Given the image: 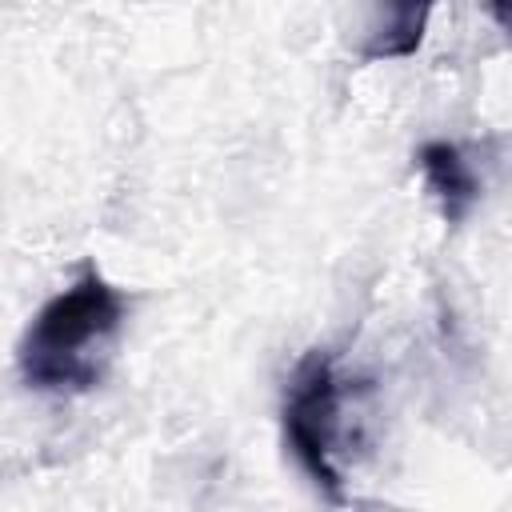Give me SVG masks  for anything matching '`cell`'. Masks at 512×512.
<instances>
[{
	"label": "cell",
	"instance_id": "obj_1",
	"mask_svg": "<svg viewBox=\"0 0 512 512\" xmlns=\"http://www.w3.org/2000/svg\"><path fill=\"white\" fill-rule=\"evenodd\" d=\"M128 320V296L100 268H84L72 284L40 304L16 344L20 380L48 396L92 392L112 360Z\"/></svg>",
	"mask_w": 512,
	"mask_h": 512
},
{
	"label": "cell",
	"instance_id": "obj_2",
	"mask_svg": "<svg viewBox=\"0 0 512 512\" xmlns=\"http://www.w3.org/2000/svg\"><path fill=\"white\" fill-rule=\"evenodd\" d=\"M348 380L332 352H308L284 392V440L304 476L328 496L344 500V444H348Z\"/></svg>",
	"mask_w": 512,
	"mask_h": 512
},
{
	"label": "cell",
	"instance_id": "obj_3",
	"mask_svg": "<svg viewBox=\"0 0 512 512\" xmlns=\"http://www.w3.org/2000/svg\"><path fill=\"white\" fill-rule=\"evenodd\" d=\"M416 172L436 200L444 224H464L480 200V176L472 168V156L456 140H424L416 148Z\"/></svg>",
	"mask_w": 512,
	"mask_h": 512
},
{
	"label": "cell",
	"instance_id": "obj_4",
	"mask_svg": "<svg viewBox=\"0 0 512 512\" xmlns=\"http://www.w3.org/2000/svg\"><path fill=\"white\" fill-rule=\"evenodd\" d=\"M432 8L428 4H388L376 24L368 28V40L360 44V60H396V56H412L424 40V24H428Z\"/></svg>",
	"mask_w": 512,
	"mask_h": 512
}]
</instances>
